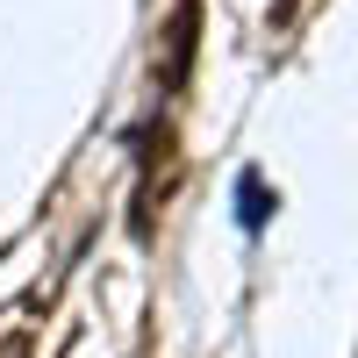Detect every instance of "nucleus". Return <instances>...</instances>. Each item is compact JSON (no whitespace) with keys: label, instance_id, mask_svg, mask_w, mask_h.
<instances>
[{"label":"nucleus","instance_id":"nucleus-1","mask_svg":"<svg viewBox=\"0 0 358 358\" xmlns=\"http://www.w3.org/2000/svg\"><path fill=\"white\" fill-rule=\"evenodd\" d=\"M265 215H273V194H265V179H258V172H244V179H236V229L258 236Z\"/></svg>","mask_w":358,"mask_h":358}]
</instances>
